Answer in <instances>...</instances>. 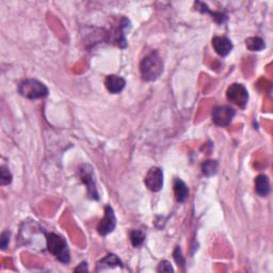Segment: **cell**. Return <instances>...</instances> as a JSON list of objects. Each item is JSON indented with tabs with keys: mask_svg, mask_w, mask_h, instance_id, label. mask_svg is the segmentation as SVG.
<instances>
[{
	"mask_svg": "<svg viewBox=\"0 0 273 273\" xmlns=\"http://www.w3.org/2000/svg\"><path fill=\"white\" fill-rule=\"evenodd\" d=\"M227 101L233 102L239 108L244 109L249 102V92L245 86L239 84L232 85L226 91Z\"/></svg>",
	"mask_w": 273,
	"mask_h": 273,
	"instance_id": "4",
	"label": "cell"
},
{
	"mask_svg": "<svg viewBox=\"0 0 273 273\" xmlns=\"http://www.w3.org/2000/svg\"><path fill=\"white\" fill-rule=\"evenodd\" d=\"M18 93L29 100H39L48 95V89L39 80L26 79L18 85Z\"/></svg>",
	"mask_w": 273,
	"mask_h": 273,
	"instance_id": "3",
	"label": "cell"
},
{
	"mask_svg": "<svg viewBox=\"0 0 273 273\" xmlns=\"http://www.w3.org/2000/svg\"><path fill=\"white\" fill-rule=\"evenodd\" d=\"M163 62L156 51H152L142 60L140 63V72L142 79L145 81H154L162 74Z\"/></svg>",
	"mask_w": 273,
	"mask_h": 273,
	"instance_id": "1",
	"label": "cell"
},
{
	"mask_svg": "<svg viewBox=\"0 0 273 273\" xmlns=\"http://www.w3.org/2000/svg\"><path fill=\"white\" fill-rule=\"evenodd\" d=\"M46 241H47V249L52 255L56 256L58 260L63 264H68L70 260L69 250L68 247V243L65 239L59 235L53 233L46 234Z\"/></svg>",
	"mask_w": 273,
	"mask_h": 273,
	"instance_id": "2",
	"label": "cell"
},
{
	"mask_svg": "<svg viewBox=\"0 0 273 273\" xmlns=\"http://www.w3.org/2000/svg\"><path fill=\"white\" fill-rule=\"evenodd\" d=\"M174 194H175V198L179 203H183V202L187 200L189 195V190L187 185H186L182 179L177 178L175 179V182H174Z\"/></svg>",
	"mask_w": 273,
	"mask_h": 273,
	"instance_id": "13",
	"label": "cell"
},
{
	"mask_svg": "<svg viewBox=\"0 0 273 273\" xmlns=\"http://www.w3.org/2000/svg\"><path fill=\"white\" fill-rule=\"evenodd\" d=\"M122 261L119 259V257L117 255L114 254H108L105 258H102L100 263H98V266H102V268L105 267H113V266H121Z\"/></svg>",
	"mask_w": 273,
	"mask_h": 273,
	"instance_id": "16",
	"label": "cell"
},
{
	"mask_svg": "<svg viewBox=\"0 0 273 273\" xmlns=\"http://www.w3.org/2000/svg\"><path fill=\"white\" fill-rule=\"evenodd\" d=\"M116 225H117V219L112 207L107 206L105 208V216H103V218L100 222V224H98L97 231L102 236H106V235L110 234L111 232L114 231Z\"/></svg>",
	"mask_w": 273,
	"mask_h": 273,
	"instance_id": "7",
	"label": "cell"
},
{
	"mask_svg": "<svg viewBox=\"0 0 273 273\" xmlns=\"http://www.w3.org/2000/svg\"><path fill=\"white\" fill-rule=\"evenodd\" d=\"M11 182H12V174L8 168L2 166L0 168V185L5 186L9 185Z\"/></svg>",
	"mask_w": 273,
	"mask_h": 273,
	"instance_id": "19",
	"label": "cell"
},
{
	"mask_svg": "<svg viewBox=\"0 0 273 273\" xmlns=\"http://www.w3.org/2000/svg\"><path fill=\"white\" fill-rule=\"evenodd\" d=\"M255 191L261 198L270 193V182L268 176L258 175L255 178Z\"/></svg>",
	"mask_w": 273,
	"mask_h": 273,
	"instance_id": "12",
	"label": "cell"
},
{
	"mask_svg": "<svg viewBox=\"0 0 273 273\" xmlns=\"http://www.w3.org/2000/svg\"><path fill=\"white\" fill-rule=\"evenodd\" d=\"M10 241V233L8 231H5L1 234V239H0V247L2 250H5L8 247Z\"/></svg>",
	"mask_w": 273,
	"mask_h": 273,
	"instance_id": "21",
	"label": "cell"
},
{
	"mask_svg": "<svg viewBox=\"0 0 273 273\" xmlns=\"http://www.w3.org/2000/svg\"><path fill=\"white\" fill-rule=\"evenodd\" d=\"M195 5H196V9L201 11V12H209L212 16H214L212 18H215V20H217L218 23H224L226 20V16L224 14L220 12H211V11L207 8V5L203 2H196Z\"/></svg>",
	"mask_w": 273,
	"mask_h": 273,
	"instance_id": "15",
	"label": "cell"
},
{
	"mask_svg": "<svg viewBox=\"0 0 273 273\" xmlns=\"http://www.w3.org/2000/svg\"><path fill=\"white\" fill-rule=\"evenodd\" d=\"M157 271L158 272H173L174 269L172 268V266L170 263H169V261L163 260L159 264V266H158Z\"/></svg>",
	"mask_w": 273,
	"mask_h": 273,
	"instance_id": "20",
	"label": "cell"
},
{
	"mask_svg": "<svg viewBox=\"0 0 273 273\" xmlns=\"http://www.w3.org/2000/svg\"><path fill=\"white\" fill-rule=\"evenodd\" d=\"M145 240V234L139 231V229H134V231L130 233V241H132L134 247H140V245L143 244Z\"/></svg>",
	"mask_w": 273,
	"mask_h": 273,
	"instance_id": "17",
	"label": "cell"
},
{
	"mask_svg": "<svg viewBox=\"0 0 273 273\" xmlns=\"http://www.w3.org/2000/svg\"><path fill=\"white\" fill-rule=\"evenodd\" d=\"M128 24H129V20L126 18H123L121 23H119L118 28L113 29L107 34L108 41L112 43V44L118 45L119 47H122V48L126 47L127 43H126V39H125L124 29L127 28Z\"/></svg>",
	"mask_w": 273,
	"mask_h": 273,
	"instance_id": "9",
	"label": "cell"
},
{
	"mask_svg": "<svg viewBox=\"0 0 273 273\" xmlns=\"http://www.w3.org/2000/svg\"><path fill=\"white\" fill-rule=\"evenodd\" d=\"M174 259L176 260V263L178 264V266L179 265H181V266L185 265V259H184L183 255H182V251L179 248H176L175 252H174Z\"/></svg>",
	"mask_w": 273,
	"mask_h": 273,
	"instance_id": "22",
	"label": "cell"
},
{
	"mask_svg": "<svg viewBox=\"0 0 273 273\" xmlns=\"http://www.w3.org/2000/svg\"><path fill=\"white\" fill-rule=\"evenodd\" d=\"M218 162L215 160H207L202 165V171L206 176H211L217 173Z\"/></svg>",
	"mask_w": 273,
	"mask_h": 273,
	"instance_id": "18",
	"label": "cell"
},
{
	"mask_svg": "<svg viewBox=\"0 0 273 273\" xmlns=\"http://www.w3.org/2000/svg\"><path fill=\"white\" fill-rule=\"evenodd\" d=\"M144 183L146 187L153 192L160 191L163 186V172L161 169L157 167L151 168L144 178Z\"/></svg>",
	"mask_w": 273,
	"mask_h": 273,
	"instance_id": "6",
	"label": "cell"
},
{
	"mask_svg": "<svg viewBox=\"0 0 273 273\" xmlns=\"http://www.w3.org/2000/svg\"><path fill=\"white\" fill-rule=\"evenodd\" d=\"M234 109L229 106H217L212 110V121L215 122L218 126H228L232 123L235 117Z\"/></svg>",
	"mask_w": 273,
	"mask_h": 273,
	"instance_id": "5",
	"label": "cell"
},
{
	"mask_svg": "<svg viewBox=\"0 0 273 273\" xmlns=\"http://www.w3.org/2000/svg\"><path fill=\"white\" fill-rule=\"evenodd\" d=\"M245 45L251 51H259L265 48V42L260 37H249L245 41Z\"/></svg>",
	"mask_w": 273,
	"mask_h": 273,
	"instance_id": "14",
	"label": "cell"
},
{
	"mask_svg": "<svg viewBox=\"0 0 273 273\" xmlns=\"http://www.w3.org/2000/svg\"><path fill=\"white\" fill-rule=\"evenodd\" d=\"M80 178L81 181L88 188V194L91 199L98 200V193L96 190L95 181H94V174L90 166H83L80 169Z\"/></svg>",
	"mask_w": 273,
	"mask_h": 273,
	"instance_id": "8",
	"label": "cell"
},
{
	"mask_svg": "<svg viewBox=\"0 0 273 273\" xmlns=\"http://www.w3.org/2000/svg\"><path fill=\"white\" fill-rule=\"evenodd\" d=\"M212 47L221 57H225L232 51L233 44L225 36H215L212 39Z\"/></svg>",
	"mask_w": 273,
	"mask_h": 273,
	"instance_id": "10",
	"label": "cell"
},
{
	"mask_svg": "<svg viewBox=\"0 0 273 273\" xmlns=\"http://www.w3.org/2000/svg\"><path fill=\"white\" fill-rule=\"evenodd\" d=\"M105 85L107 90L112 94H118V93L123 91L125 85H126V81L124 78L119 77V76L110 75L106 78Z\"/></svg>",
	"mask_w": 273,
	"mask_h": 273,
	"instance_id": "11",
	"label": "cell"
}]
</instances>
